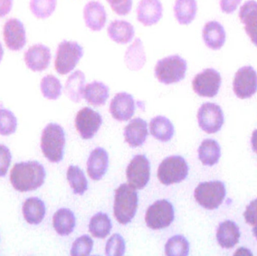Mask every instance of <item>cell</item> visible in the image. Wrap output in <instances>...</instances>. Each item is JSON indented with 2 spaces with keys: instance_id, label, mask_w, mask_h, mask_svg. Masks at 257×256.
I'll list each match as a JSON object with an SVG mask.
<instances>
[{
  "instance_id": "cell-25",
  "label": "cell",
  "mask_w": 257,
  "mask_h": 256,
  "mask_svg": "<svg viewBox=\"0 0 257 256\" xmlns=\"http://www.w3.org/2000/svg\"><path fill=\"white\" fill-rule=\"evenodd\" d=\"M24 219L30 225H39L43 220L46 213L45 203L36 197L27 198L23 205Z\"/></svg>"
},
{
  "instance_id": "cell-13",
  "label": "cell",
  "mask_w": 257,
  "mask_h": 256,
  "mask_svg": "<svg viewBox=\"0 0 257 256\" xmlns=\"http://www.w3.org/2000/svg\"><path fill=\"white\" fill-rule=\"evenodd\" d=\"M102 124V116L88 107L78 111L75 118V127L81 138L85 140L91 139Z\"/></svg>"
},
{
  "instance_id": "cell-26",
  "label": "cell",
  "mask_w": 257,
  "mask_h": 256,
  "mask_svg": "<svg viewBox=\"0 0 257 256\" xmlns=\"http://www.w3.org/2000/svg\"><path fill=\"white\" fill-rule=\"evenodd\" d=\"M124 61L128 69L139 71L144 67L146 63V54L143 43L139 38L135 39L125 53Z\"/></svg>"
},
{
  "instance_id": "cell-21",
  "label": "cell",
  "mask_w": 257,
  "mask_h": 256,
  "mask_svg": "<svg viewBox=\"0 0 257 256\" xmlns=\"http://www.w3.org/2000/svg\"><path fill=\"white\" fill-rule=\"evenodd\" d=\"M224 27L217 21H209L202 30V38L205 45L211 50H220L226 42Z\"/></svg>"
},
{
  "instance_id": "cell-43",
  "label": "cell",
  "mask_w": 257,
  "mask_h": 256,
  "mask_svg": "<svg viewBox=\"0 0 257 256\" xmlns=\"http://www.w3.org/2000/svg\"><path fill=\"white\" fill-rule=\"evenodd\" d=\"M12 153L9 147L0 144V177H5L12 162Z\"/></svg>"
},
{
  "instance_id": "cell-5",
  "label": "cell",
  "mask_w": 257,
  "mask_h": 256,
  "mask_svg": "<svg viewBox=\"0 0 257 256\" xmlns=\"http://www.w3.org/2000/svg\"><path fill=\"white\" fill-rule=\"evenodd\" d=\"M226 186L223 182H203L194 191V197L199 205L206 210H215L226 198Z\"/></svg>"
},
{
  "instance_id": "cell-34",
  "label": "cell",
  "mask_w": 257,
  "mask_h": 256,
  "mask_svg": "<svg viewBox=\"0 0 257 256\" xmlns=\"http://www.w3.org/2000/svg\"><path fill=\"white\" fill-rule=\"evenodd\" d=\"M67 180L75 194L84 195L88 189V182L79 167L75 165L69 166L67 171Z\"/></svg>"
},
{
  "instance_id": "cell-7",
  "label": "cell",
  "mask_w": 257,
  "mask_h": 256,
  "mask_svg": "<svg viewBox=\"0 0 257 256\" xmlns=\"http://www.w3.org/2000/svg\"><path fill=\"white\" fill-rule=\"evenodd\" d=\"M188 172L185 159L181 156H172L166 158L159 165L157 176L163 184L169 186L185 180Z\"/></svg>"
},
{
  "instance_id": "cell-29",
  "label": "cell",
  "mask_w": 257,
  "mask_h": 256,
  "mask_svg": "<svg viewBox=\"0 0 257 256\" xmlns=\"http://www.w3.org/2000/svg\"><path fill=\"white\" fill-rule=\"evenodd\" d=\"M75 216L69 209L61 208L54 213L53 225L57 234L68 236L73 231L75 227Z\"/></svg>"
},
{
  "instance_id": "cell-2",
  "label": "cell",
  "mask_w": 257,
  "mask_h": 256,
  "mask_svg": "<svg viewBox=\"0 0 257 256\" xmlns=\"http://www.w3.org/2000/svg\"><path fill=\"white\" fill-rule=\"evenodd\" d=\"M66 138L63 128L57 123H49L42 132L41 148L48 161L53 163L61 162L64 155Z\"/></svg>"
},
{
  "instance_id": "cell-22",
  "label": "cell",
  "mask_w": 257,
  "mask_h": 256,
  "mask_svg": "<svg viewBox=\"0 0 257 256\" xmlns=\"http://www.w3.org/2000/svg\"><path fill=\"white\" fill-rule=\"evenodd\" d=\"M148 135L147 122L139 117L132 120L125 127V141L130 147H138L143 145Z\"/></svg>"
},
{
  "instance_id": "cell-39",
  "label": "cell",
  "mask_w": 257,
  "mask_h": 256,
  "mask_svg": "<svg viewBox=\"0 0 257 256\" xmlns=\"http://www.w3.org/2000/svg\"><path fill=\"white\" fill-rule=\"evenodd\" d=\"M126 251L124 239L120 234H114L106 243L105 254L108 256H121Z\"/></svg>"
},
{
  "instance_id": "cell-31",
  "label": "cell",
  "mask_w": 257,
  "mask_h": 256,
  "mask_svg": "<svg viewBox=\"0 0 257 256\" xmlns=\"http://www.w3.org/2000/svg\"><path fill=\"white\" fill-rule=\"evenodd\" d=\"M199 160L204 165L213 166L218 163L221 156L220 144L213 139H205L198 149Z\"/></svg>"
},
{
  "instance_id": "cell-18",
  "label": "cell",
  "mask_w": 257,
  "mask_h": 256,
  "mask_svg": "<svg viewBox=\"0 0 257 256\" xmlns=\"http://www.w3.org/2000/svg\"><path fill=\"white\" fill-rule=\"evenodd\" d=\"M84 19L86 26L90 30L100 31L106 24L107 15L105 7L99 2H89L84 9Z\"/></svg>"
},
{
  "instance_id": "cell-10",
  "label": "cell",
  "mask_w": 257,
  "mask_h": 256,
  "mask_svg": "<svg viewBox=\"0 0 257 256\" xmlns=\"http://www.w3.org/2000/svg\"><path fill=\"white\" fill-rule=\"evenodd\" d=\"M199 126L208 134L217 133L224 123V115L217 104L207 102L199 108L197 114Z\"/></svg>"
},
{
  "instance_id": "cell-12",
  "label": "cell",
  "mask_w": 257,
  "mask_h": 256,
  "mask_svg": "<svg viewBox=\"0 0 257 256\" xmlns=\"http://www.w3.org/2000/svg\"><path fill=\"white\" fill-rule=\"evenodd\" d=\"M233 91L237 97L249 99L257 92V72L252 66H244L235 73Z\"/></svg>"
},
{
  "instance_id": "cell-36",
  "label": "cell",
  "mask_w": 257,
  "mask_h": 256,
  "mask_svg": "<svg viewBox=\"0 0 257 256\" xmlns=\"http://www.w3.org/2000/svg\"><path fill=\"white\" fill-rule=\"evenodd\" d=\"M165 252L168 256H187L190 252L188 240L182 235H175L168 240L165 246Z\"/></svg>"
},
{
  "instance_id": "cell-45",
  "label": "cell",
  "mask_w": 257,
  "mask_h": 256,
  "mask_svg": "<svg viewBox=\"0 0 257 256\" xmlns=\"http://www.w3.org/2000/svg\"><path fill=\"white\" fill-rule=\"evenodd\" d=\"M13 6V0H0V18L9 15Z\"/></svg>"
},
{
  "instance_id": "cell-46",
  "label": "cell",
  "mask_w": 257,
  "mask_h": 256,
  "mask_svg": "<svg viewBox=\"0 0 257 256\" xmlns=\"http://www.w3.org/2000/svg\"><path fill=\"white\" fill-rule=\"evenodd\" d=\"M251 145L253 151L257 154V129L252 134Z\"/></svg>"
},
{
  "instance_id": "cell-16",
  "label": "cell",
  "mask_w": 257,
  "mask_h": 256,
  "mask_svg": "<svg viewBox=\"0 0 257 256\" xmlns=\"http://www.w3.org/2000/svg\"><path fill=\"white\" fill-rule=\"evenodd\" d=\"M109 110L113 118L118 121H127L136 110L133 96L127 93H117L111 100Z\"/></svg>"
},
{
  "instance_id": "cell-4",
  "label": "cell",
  "mask_w": 257,
  "mask_h": 256,
  "mask_svg": "<svg viewBox=\"0 0 257 256\" xmlns=\"http://www.w3.org/2000/svg\"><path fill=\"white\" fill-rule=\"evenodd\" d=\"M187 70V61L179 55H172L159 60L154 72L160 83L169 85L184 79Z\"/></svg>"
},
{
  "instance_id": "cell-47",
  "label": "cell",
  "mask_w": 257,
  "mask_h": 256,
  "mask_svg": "<svg viewBox=\"0 0 257 256\" xmlns=\"http://www.w3.org/2000/svg\"><path fill=\"white\" fill-rule=\"evenodd\" d=\"M3 55H4V50H3V45H2L1 42H0V63H1L2 60H3Z\"/></svg>"
},
{
  "instance_id": "cell-28",
  "label": "cell",
  "mask_w": 257,
  "mask_h": 256,
  "mask_svg": "<svg viewBox=\"0 0 257 256\" xmlns=\"http://www.w3.org/2000/svg\"><path fill=\"white\" fill-rule=\"evenodd\" d=\"M85 75L77 70L68 78L65 85V93L74 102H80L84 98Z\"/></svg>"
},
{
  "instance_id": "cell-35",
  "label": "cell",
  "mask_w": 257,
  "mask_h": 256,
  "mask_svg": "<svg viewBox=\"0 0 257 256\" xmlns=\"http://www.w3.org/2000/svg\"><path fill=\"white\" fill-rule=\"evenodd\" d=\"M40 88L44 97L50 100H56L61 96V83L54 75H48L44 77L41 81Z\"/></svg>"
},
{
  "instance_id": "cell-15",
  "label": "cell",
  "mask_w": 257,
  "mask_h": 256,
  "mask_svg": "<svg viewBox=\"0 0 257 256\" xmlns=\"http://www.w3.org/2000/svg\"><path fill=\"white\" fill-rule=\"evenodd\" d=\"M51 60V50L42 44L33 45L24 54L26 65L33 72L45 71L49 66Z\"/></svg>"
},
{
  "instance_id": "cell-24",
  "label": "cell",
  "mask_w": 257,
  "mask_h": 256,
  "mask_svg": "<svg viewBox=\"0 0 257 256\" xmlns=\"http://www.w3.org/2000/svg\"><path fill=\"white\" fill-rule=\"evenodd\" d=\"M108 35L113 42L120 45H126L133 40L135 36L133 26L128 21L115 20L108 27Z\"/></svg>"
},
{
  "instance_id": "cell-20",
  "label": "cell",
  "mask_w": 257,
  "mask_h": 256,
  "mask_svg": "<svg viewBox=\"0 0 257 256\" xmlns=\"http://www.w3.org/2000/svg\"><path fill=\"white\" fill-rule=\"evenodd\" d=\"M109 159L108 153L102 147L93 150L87 160V173L93 180H99L102 178L108 168Z\"/></svg>"
},
{
  "instance_id": "cell-33",
  "label": "cell",
  "mask_w": 257,
  "mask_h": 256,
  "mask_svg": "<svg viewBox=\"0 0 257 256\" xmlns=\"http://www.w3.org/2000/svg\"><path fill=\"white\" fill-rule=\"evenodd\" d=\"M112 228L111 219L106 213H96L90 219L89 224V231L93 237L103 239L106 237L111 232Z\"/></svg>"
},
{
  "instance_id": "cell-44",
  "label": "cell",
  "mask_w": 257,
  "mask_h": 256,
  "mask_svg": "<svg viewBox=\"0 0 257 256\" xmlns=\"http://www.w3.org/2000/svg\"><path fill=\"white\" fill-rule=\"evenodd\" d=\"M242 0H220V6L222 12L232 14L239 6Z\"/></svg>"
},
{
  "instance_id": "cell-11",
  "label": "cell",
  "mask_w": 257,
  "mask_h": 256,
  "mask_svg": "<svg viewBox=\"0 0 257 256\" xmlns=\"http://www.w3.org/2000/svg\"><path fill=\"white\" fill-rule=\"evenodd\" d=\"M151 176V163L145 155H137L132 159L126 168L128 184L135 189L147 186Z\"/></svg>"
},
{
  "instance_id": "cell-1",
  "label": "cell",
  "mask_w": 257,
  "mask_h": 256,
  "mask_svg": "<svg viewBox=\"0 0 257 256\" xmlns=\"http://www.w3.org/2000/svg\"><path fill=\"white\" fill-rule=\"evenodd\" d=\"M46 171L37 161L16 163L10 174V181L13 187L21 192L36 190L45 183Z\"/></svg>"
},
{
  "instance_id": "cell-32",
  "label": "cell",
  "mask_w": 257,
  "mask_h": 256,
  "mask_svg": "<svg viewBox=\"0 0 257 256\" xmlns=\"http://www.w3.org/2000/svg\"><path fill=\"white\" fill-rule=\"evenodd\" d=\"M197 12L196 0H175L174 13L181 25H188L193 22Z\"/></svg>"
},
{
  "instance_id": "cell-41",
  "label": "cell",
  "mask_w": 257,
  "mask_h": 256,
  "mask_svg": "<svg viewBox=\"0 0 257 256\" xmlns=\"http://www.w3.org/2000/svg\"><path fill=\"white\" fill-rule=\"evenodd\" d=\"M244 217L245 222L253 226V235L257 240V198L252 201L246 207Z\"/></svg>"
},
{
  "instance_id": "cell-17",
  "label": "cell",
  "mask_w": 257,
  "mask_h": 256,
  "mask_svg": "<svg viewBox=\"0 0 257 256\" xmlns=\"http://www.w3.org/2000/svg\"><path fill=\"white\" fill-rule=\"evenodd\" d=\"M163 12L160 0H141L137 7V19L145 27H151L160 21Z\"/></svg>"
},
{
  "instance_id": "cell-42",
  "label": "cell",
  "mask_w": 257,
  "mask_h": 256,
  "mask_svg": "<svg viewBox=\"0 0 257 256\" xmlns=\"http://www.w3.org/2000/svg\"><path fill=\"white\" fill-rule=\"evenodd\" d=\"M112 10L120 16L127 15L133 8V0H106Z\"/></svg>"
},
{
  "instance_id": "cell-27",
  "label": "cell",
  "mask_w": 257,
  "mask_h": 256,
  "mask_svg": "<svg viewBox=\"0 0 257 256\" xmlns=\"http://www.w3.org/2000/svg\"><path fill=\"white\" fill-rule=\"evenodd\" d=\"M109 97V88L108 86L99 81H93L86 86L84 91V98L93 106L105 105Z\"/></svg>"
},
{
  "instance_id": "cell-8",
  "label": "cell",
  "mask_w": 257,
  "mask_h": 256,
  "mask_svg": "<svg viewBox=\"0 0 257 256\" xmlns=\"http://www.w3.org/2000/svg\"><path fill=\"white\" fill-rule=\"evenodd\" d=\"M175 219V210L168 200H159L148 207L145 215V222L151 229L167 228Z\"/></svg>"
},
{
  "instance_id": "cell-3",
  "label": "cell",
  "mask_w": 257,
  "mask_h": 256,
  "mask_svg": "<svg viewBox=\"0 0 257 256\" xmlns=\"http://www.w3.org/2000/svg\"><path fill=\"white\" fill-rule=\"evenodd\" d=\"M139 196L134 188L126 183L115 191L114 214L119 223L126 225L131 222L137 211Z\"/></svg>"
},
{
  "instance_id": "cell-30",
  "label": "cell",
  "mask_w": 257,
  "mask_h": 256,
  "mask_svg": "<svg viewBox=\"0 0 257 256\" xmlns=\"http://www.w3.org/2000/svg\"><path fill=\"white\" fill-rule=\"evenodd\" d=\"M150 131L151 135L162 142L170 141L175 133L172 122L163 116H157L151 120Z\"/></svg>"
},
{
  "instance_id": "cell-40",
  "label": "cell",
  "mask_w": 257,
  "mask_h": 256,
  "mask_svg": "<svg viewBox=\"0 0 257 256\" xmlns=\"http://www.w3.org/2000/svg\"><path fill=\"white\" fill-rule=\"evenodd\" d=\"M93 247V240L87 234L75 240L71 249L72 256L89 255Z\"/></svg>"
},
{
  "instance_id": "cell-19",
  "label": "cell",
  "mask_w": 257,
  "mask_h": 256,
  "mask_svg": "<svg viewBox=\"0 0 257 256\" xmlns=\"http://www.w3.org/2000/svg\"><path fill=\"white\" fill-rule=\"evenodd\" d=\"M238 16L252 43L257 47V2L248 0L244 3L240 8Z\"/></svg>"
},
{
  "instance_id": "cell-6",
  "label": "cell",
  "mask_w": 257,
  "mask_h": 256,
  "mask_svg": "<svg viewBox=\"0 0 257 256\" xmlns=\"http://www.w3.org/2000/svg\"><path fill=\"white\" fill-rule=\"evenodd\" d=\"M83 55L84 49L78 42L63 41L56 52L54 67L57 73L64 75L72 72Z\"/></svg>"
},
{
  "instance_id": "cell-14",
  "label": "cell",
  "mask_w": 257,
  "mask_h": 256,
  "mask_svg": "<svg viewBox=\"0 0 257 256\" xmlns=\"http://www.w3.org/2000/svg\"><path fill=\"white\" fill-rule=\"evenodd\" d=\"M3 38L9 50L19 51L27 43V36L24 24L17 18H11L6 21L3 27Z\"/></svg>"
},
{
  "instance_id": "cell-37",
  "label": "cell",
  "mask_w": 257,
  "mask_h": 256,
  "mask_svg": "<svg viewBox=\"0 0 257 256\" xmlns=\"http://www.w3.org/2000/svg\"><path fill=\"white\" fill-rule=\"evenodd\" d=\"M57 7V0H30L32 13L39 19H45L52 15Z\"/></svg>"
},
{
  "instance_id": "cell-9",
  "label": "cell",
  "mask_w": 257,
  "mask_h": 256,
  "mask_svg": "<svg viewBox=\"0 0 257 256\" xmlns=\"http://www.w3.org/2000/svg\"><path fill=\"white\" fill-rule=\"evenodd\" d=\"M221 82V76L219 72L214 69H206L194 77L192 85L198 96L213 98L218 93Z\"/></svg>"
},
{
  "instance_id": "cell-38",
  "label": "cell",
  "mask_w": 257,
  "mask_h": 256,
  "mask_svg": "<svg viewBox=\"0 0 257 256\" xmlns=\"http://www.w3.org/2000/svg\"><path fill=\"white\" fill-rule=\"evenodd\" d=\"M18 120L15 114L8 109L0 108V135L7 136L16 132Z\"/></svg>"
},
{
  "instance_id": "cell-23",
  "label": "cell",
  "mask_w": 257,
  "mask_h": 256,
  "mask_svg": "<svg viewBox=\"0 0 257 256\" xmlns=\"http://www.w3.org/2000/svg\"><path fill=\"white\" fill-rule=\"evenodd\" d=\"M241 233L235 222L226 220L219 225L217 230V240L223 249H232L239 242Z\"/></svg>"
}]
</instances>
